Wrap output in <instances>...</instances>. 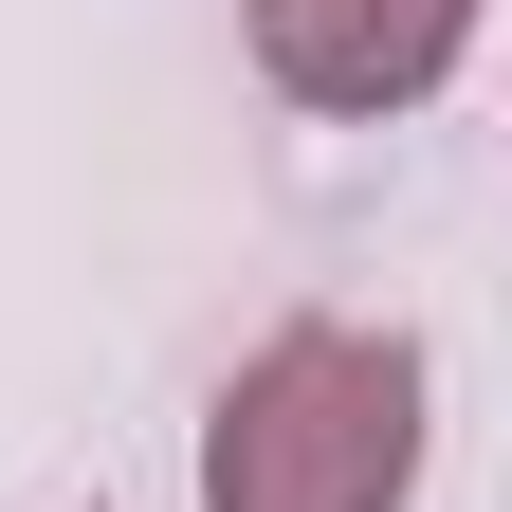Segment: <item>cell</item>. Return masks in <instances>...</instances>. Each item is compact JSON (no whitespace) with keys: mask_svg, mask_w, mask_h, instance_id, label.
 <instances>
[{"mask_svg":"<svg viewBox=\"0 0 512 512\" xmlns=\"http://www.w3.org/2000/svg\"><path fill=\"white\" fill-rule=\"evenodd\" d=\"M421 494V330L293 311L202 403V512H403Z\"/></svg>","mask_w":512,"mask_h":512,"instance_id":"1","label":"cell"},{"mask_svg":"<svg viewBox=\"0 0 512 512\" xmlns=\"http://www.w3.org/2000/svg\"><path fill=\"white\" fill-rule=\"evenodd\" d=\"M238 37H256V74H275L293 110L384 128V110H421L476 55V0H238Z\"/></svg>","mask_w":512,"mask_h":512,"instance_id":"2","label":"cell"}]
</instances>
